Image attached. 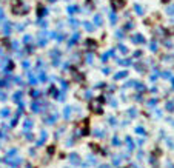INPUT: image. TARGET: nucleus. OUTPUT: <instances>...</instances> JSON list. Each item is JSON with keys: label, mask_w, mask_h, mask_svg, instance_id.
Instances as JSON below:
<instances>
[{"label": "nucleus", "mask_w": 174, "mask_h": 168, "mask_svg": "<svg viewBox=\"0 0 174 168\" xmlns=\"http://www.w3.org/2000/svg\"><path fill=\"white\" fill-rule=\"evenodd\" d=\"M168 12H169V14H174V6H171V8L168 9Z\"/></svg>", "instance_id": "1"}]
</instances>
